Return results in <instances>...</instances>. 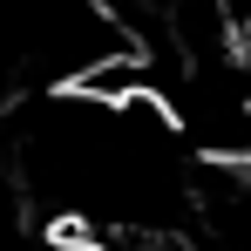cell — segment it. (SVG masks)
Returning <instances> with one entry per match:
<instances>
[{
	"mask_svg": "<svg viewBox=\"0 0 251 251\" xmlns=\"http://www.w3.org/2000/svg\"><path fill=\"white\" fill-rule=\"evenodd\" d=\"M102 251H190V245L163 224H116V231H102Z\"/></svg>",
	"mask_w": 251,
	"mask_h": 251,
	"instance_id": "6da1fadb",
	"label": "cell"
}]
</instances>
